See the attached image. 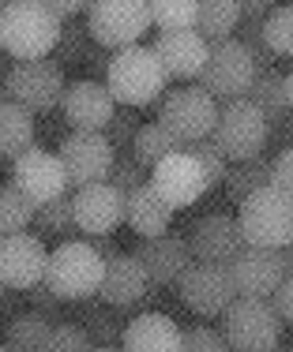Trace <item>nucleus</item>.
<instances>
[{"label": "nucleus", "mask_w": 293, "mask_h": 352, "mask_svg": "<svg viewBox=\"0 0 293 352\" xmlns=\"http://www.w3.org/2000/svg\"><path fill=\"white\" fill-rule=\"evenodd\" d=\"M61 41V23L46 0H12L0 12V49L12 60H49Z\"/></svg>", "instance_id": "nucleus-1"}, {"label": "nucleus", "mask_w": 293, "mask_h": 352, "mask_svg": "<svg viewBox=\"0 0 293 352\" xmlns=\"http://www.w3.org/2000/svg\"><path fill=\"white\" fill-rule=\"evenodd\" d=\"M165 82H170V75L162 72L154 49L147 45H128L121 53H113L110 68H105V90L113 94L117 109L154 105V98L165 94Z\"/></svg>", "instance_id": "nucleus-2"}, {"label": "nucleus", "mask_w": 293, "mask_h": 352, "mask_svg": "<svg viewBox=\"0 0 293 352\" xmlns=\"http://www.w3.org/2000/svg\"><path fill=\"white\" fill-rule=\"evenodd\" d=\"M158 128L165 131L181 150L196 146V142L214 135V124H219V102H214L207 90L199 87H177L162 98L158 105Z\"/></svg>", "instance_id": "nucleus-3"}, {"label": "nucleus", "mask_w": 293, "mask_h": 352, "mask_svg": "<svg viewBox=\"0 0 293 352\" xmlns=\"http://www.w3.org/2000/svg\"><path fill=\"white\" fill-rule=\"evenodd\" d=\"M102 274L105 263L94 255V248L87 240H68L57 251H49V263H46V289L53 292L57 300H90L98 296L102 289Z\"/></svg>", "instance_id": "nucleus-4"}, {"label": "nucleus", "mask_w": 293, "mask_h": 352, "mask_svg": "<svg viewBox=\"0 0 293 352\" xmlns=\"http://www.w3.org/2000/svg\"><path fill=\"white\" fill-rule=\"evenodd\" d=\"M237 229L245 236V248L286 251L293 244V203L274 188H263L248 195L237 210Z\"/></svg>", "instance_id": "nucleus-5"}, {"label": "nucleus", "mask_w": 293, "mask_h": 352, "mask_svg": "<svg viewBox=\"0 0 293 352\" xmlns=\"http://www.w3.org/2000/svg\"><path fill=\"white\" fill-rule=\"evenodd\" d=\"M282 318L271 300H245L237 296L233 307L222 315V338L230 352H274L282 345Z\"/></svg>", "instance_id": "nucleus-6"}, {"label": "nucleus", "mask_w": 293, "mask_h": 352, "mask_svg": "<svg viewBox=\"0 0 293 352\" xmlns=\"http://www.w3.org/2000/svg\"><path fill=\"white\" fill-rule=\"evenodd\" d=\"M4 94L12 105L34 113H49L64 98V68L61 60H15L4 72Z\"/></svg>", "instance_id": "nucleus-7"}, {"label": "nucleus", "mask_w": 293, "mask_h": 352, "mask_svg": "<svg viewBox=\"0 0 293 352\" xmlns=\"http://www.w3.org/2000/svg\"><path fill=\"white\" fill-rule=\"evenodd\" d=\"M150 30V4L147 0H98L87 8V34L102 49H128L139 45Z\"/></svg>", "instance_id": "nucleus-8"}, {"label": "nucleus", "mask_w": 293, "mask_h": 352, "mask_svg": "<svg viewBox=\"0 0 293 352\" xmlns=\"http://www.w3.org/2000/svg\"><path fill=\"white\" fill-rule=\"evenodd\" d=\"M267 135H271V124L263 120V113L248 102V98H237L225 109H219V124H214V146L222 150L225 162H252V157L263 154Z\"/></svg>", "instance_id": "nucleus-9"}, {"label": "nucleus", "mask_w": 293, "mask_h": 352, "mask_svg": "<svg viewBox=\"0 0 293 352\" xmlns=\"http://www.w3.org/2000/svg\"><path fill=\"white\" fill-rule=\"evenodd\" d=\"M252 79H256L252 49H248L241 38H230V41L211 45V53H207V64H203V72H199L196 87L207 90L211 98H233V102H237L241 94H248Z\"/></svg>", "instance_id": "nucleus-10"}, {"label": "nucleus", "mask_w": 293, "mask_h": 352, "mask_svg": "<svg viewBox=\"0 0 293 352\" xmlns=\"http://www.w3.org/2000/svg\"><path fill=\"white\" fill-rule=\"evenodd\" d=\"M64 165V176H68V188H90V184H105L117 165V150L110 146L105 135H94V131H72V135L61 139V150H57Z\"/></svg>", "instance_id": "nucleus-11"}, {"label": "nucleus", "mask_w": 293, "mask_h": 352, "mask_svg": "<svg viewBox=\"0 0 293 352\" xmlns=\"http://www.w3.org/2000/svg\"><path fill=\"white\" fill-rule=\"evenodd\" d=\"M147 184L158 191V199H162L173 214L184 210V206H196L199 199L211 191L207 188L203 169H199V162L188 154V150H173L170 157H162V162L150 169Z\"/></svg>", "instance_id": "nucleus-12"}, {"label": "nucleus", "mask_w": 293, "mask_h": 352, "mask_svg": "<svg viewBox=\"0 0 293 352\" xmlns=\"http://www.w3.org/2000/svg\"><path fill=\"white\" fill-rule=\"evenodd\" d=\"M177 292H181L184 307H192L203 318L225 315L233 307V300H237L230 266H207V263H192L184 270V278L177 281Z\"/></svg>", "instance_id": "nucleus-13"}, {"label": "nucleus", "mask_w": 293, "mask_h": 352, "mask_svg": "<svg viewBox=\"0 0 293 352\" xmlns=\"http://www.w3.org/2000/svg\"><path fill=\"white\" fill-rule=\"evenodd\" d=\"M46 263L49 251L46 240L34 232H19V236L0 240V285L12 292H30L34 285L46 281Z\"/></svg>", "instance_id": "nucleus-14"}, {"label": "nucleus", "mask_w": 293, "mask_h": 352, "mask_svg": "<svg viewBox=\"0 0 293 352\" xmlns=\"http://www.w3.org/2000/svg\"><path fill=\"white\" fill-rule=\"evenodd\" d=\"M12 184L30 199L34 206H46L53 199L68 195V176H64V165L53 150H27L23 157L12 162Z\"/></svg>", "instance_id": "nucleus-15"}, {"label": "nucleus", "mask_w": 293, "mask_h": 352, "mask_svg": "<svg viewBox=\"0 0 293 352\" xmlns=\"http://www.w3.org/2000/svg\"><path fill=\"white\" fill-rule=\"evenodd\" d=\"M230 278H233L237 296H245V300H271L274 289L286 281V263H282V251L245 248L230 263Z\"/></svg>", "instance_id": "nucleus-16"}, {"label": "nucleus", "mask_w": 293, "mask_h": 352, "mask_svg": "<svg viewBox=\"0 0 293 352\" xmlns=\"http://www.w3.org/2000/svg\"><path fill=\"white\" fill-rule=\"evenodd\" d=\"M192 263H207V266H230L233 258L245 251V236L237 229V217L230 214H207L192 225L188 236Z\"/></svg>", "instance_id": "nucleus-17"}, {"label": "nucleus", "mask_w": 293, "mask_h": 352, "mask_svg": "<svg viewBox=\"0 0 293 352\" xmlns=\"http://www.w3.org/2000/svg\"><path fill=\"white\" fill-rule=\"evenodd\" d=\"M72 214H75V229L87 240L113 236L117 225L124 221V195L110 184H90V188H79L72 195Z\"/></svg>", "instance_id": "nucleus-18"}, {"label": "nucleus", "mask_w": 293, "mask_h": 352, "mask_svg": "<svg viewBox=\"0 0 293 352\" xmlns=\"http://www.w3.org/2000/svg\"><path fill=\"white\" fill-rule=\"evenodd\" d=\"M61 109H64V120L72 124V131H94V135H102L117 113V102L105 90V82L79 79L72 87H64Z\"/></svg>", "instance_id": "nucleus-19"}, {"label": "nucleus", "mask_w": 293, "mask_h": 352, "mask_svg": "<svg viewBox=\"0 0 293 352\" xmlns=\"http://www.w3.org/2000/svg\"><path fill=\"white\" fill-rule=\"evenodd\" d=\"M132 255L143 263L150 285H177L184 278V270L192 266L188 240L177 236V232H165V236H154V240H139Z\"/></svg>", "instance_id": "nucleus-20"}, {"label": "nucleus", "mask_w": 293, "mask_h": 352, "mask_svg": "<svg viewBox=\"0 0 293 352\" xmlns=\"http://www.w3.org/2000/svg\"><path fill=\"white\" fill-rule=\"evenodd\" d=\"M150 49H154L158 64H162V72L170 75V79H199V72H203V64H207V53H211V45H207L196 30L158 34V41Z\"/></svg>", "instance_id": "nucleus-21"}, {"label": "nucleus", "mask_w": 293, "mask_h": 352, "mask_svg": "<svg viewBox=\"0 0 293 352\" xmlns=\"http://www.w3.org/2000/svg\"><path fill=\"white\" fill-rule=\"evenodd\" d=\"M98 296H102L105 304H113V307H132V304H139V300H147L150 296V278H147L143 263H139L132 251L113 255L110 263H105Z\"/></svg>", "instance_id": "nucleus-22"}, {"label": "nucleus", "mask_w": 293, "mask_h": 352, "mask_svg": "<svg viewBox=\"0 0 293 352\" xmlns=\"http://www.w3.org/2000/svg\"><path fill=\"white\" fill-rule=\"evenodd\" d=\"M181 338H184V330L170 315L147 311L124 326L121 345H124V352H181Z\"/></svg>", "instance_id": "nucleus-23"}, {"label": "nucleus", "mask_w": 293, "mask_h": 352, "mask_svg": "<svg viewBox=\"0 0 293 352\" xmlns=\"http://www.w3.org/2000/svg\"><path fill=\"white\" fill-rule=\"evenodd\" d=\"M170 221H173V210L158 199V191L150 188V184L124 195V225H128L132 232H139L143 240L165 236V232H170Z\"/></svg>", "instance_id": "nucleus-24"}, {"label": "nucleus", "mask_w": 293, "mask_h": 352, "mask_svg": "<svg viewBox=\"0 0 293 352\" xmlns=\"http://www.w3.org/2000/svg\"><path fill=\"white\" fill-rule=\"evenodd\" d=\"M38 139H34V116L27 109L12 105L4 98L0 102V157H23L27 150H34Z\"/></svg>", "instance_id": "nucleus-25"}, {"label": "nucleus", "mask_w": 293, "mask_h": 352, "mask_svg": "<svg viewBox=\"0 0 293 352\" xmlns=\"http://www.w3.org/2000/svg\"><path fill=\"white\" fill-rule=\"evenodd\" d=\"M53 338V322L38 311H19L4 326V345L12 352H49Z\"/></svg>", "instance_id": "nucleus-26"}, {"label": "nucleus", "mask_w": 293, "mask_h": 352, "mask_svg": "<svg viewBox=\"0 0 293 352\" xmlns=\"http://www.w3.org/2000/svg\"><path fill=\"white\" fill-rule=\"evenodd\" d=\"M237 27H241V4H237V0H203V4H199L196 34L203 38L207 45L230 41Z\"/></svg>", "instance_id": "nucleus-27"}, {"label": "nucleus", "mask_w": 293, "mask_h": 352, "mask_svg": "<svg viewBox=\"0 0 293 352\" xmlns=\"http://www.w3.org/2000/svg\"><path fill=\"white\" fill-rule=\"evenodd\" d=\"M225 195L233 199V203H245L248 195H256V191L271 188V162H263V157H252V162H241L233 165L230 173H225Z\"/></svg>", "instance_id": "nucleus-28"}, {"label": "nucleus", "mask_w": 293, "mask_h": 352, "mask_svg": "<svg viewBox=\"0 0 293 352\" xmlns=\"http://www.w3.org/2000/svg\"><path fill=\"white\" fill-rule=\"evenodd\" d=\"M34 210H38V206L30 203V199L23 195L12 180H8L4 188H0V240L27 232L30 225H34Z\"/></svg>", "instance_id": "nucleus-29"}, {"label": "nucleus", "mask_w": 293, "mask_h": 352, "mask_svg": "<svg viewBox=\"0 0 293 352\" xmlns=\"http://www.w3.org/2000/svg\"><path fill=\"white\" fill-rule=\"evenodd\" d=\"M282 79H286V75L267 72V75H256L252 87H248V102L263 113L267 124L279 120V116L286 113V87H282Z\"/></svg>", "instance_id": "nucleus-30"}, {"label": "nucleus", "mask_w": 293, "mask_h": 352, "mask_svg": "<svg viewBox=\"0 0 293 352\" xmlns=\"http://www.w3.org/2000/svg\"><path fill=\"white\" fill-rule=\"evenodd\" d=\"M173 150H181V146L165 135L158 124H139L136 139H132V157H136L143 169H154V165L162 162V157H170Z\"/></svg>", "instance_id": "nucleus-31"}, {"label": "nucleus", "mask_w": 293, "mask_h": 352, "mask_svg": "<svg viewBox=\"0 0 293 352\" xmlns=\"http://www.w3.org/2000/svg\"><path fill=\"white\" fill-rule=\"evenodd\" d=\"M199 4L196 0H154L150 4V27H158L162 34L170 30H196Z\"/></svg>", "instance_id": "nucleus-32"}, {"label": "nucleus", "mask_w": 293, "mask_h": 352, "mask_svg": "<svg viewBox=\"0 0 293 352\" xmlns=\"http://www.w3.org/2000/svg\"><path fill=\"white\" fill-rule=\"evenodd\" d=\"M34 221L41 232H49V236H61V244H68V240H75V214H72V195H61L53 199V203L38 206L34 210Z\"/></svg>", "instance_id": "nucleus-33"}, {"label": "nucleus", "mask_w": 293, "mask_h": 352, "mask_svg": "<svg viewBox=\"0 0 293 352\" xmlns=\"http://www.w3.org/2000/svg\"><path fill=\"white\" fill-rule=\"evenodd\" d=\"M259 38H263V45L271 49L274 56H293V4L271 8V15L263 19Z\"/></svg>", "instance_id": "nucleus-34"}, {"label": "nucleus", "mask_w": 293, "mask_h": 352, "mask_svg": "<svg viewBox=\"0 0 293 352\" xmlns=\"http://www.w3.org/2000/svg\"><path fill=\"white\" fill-rule=\"evenodd\" d=\"M188 154L199 162V169L207 176V188L214 191V184H222L225 173H230V162H225L222 150L214 146V139H203V142H196V146H188Z\"/></svg>", "instance_id": "nucleus-35"}, {"label": "nucleus", "mask_w": 293, "mask_h": 352, "mask_svg": "<svg viewBox=\"0 0 293 352\" xmlns=\"http://www.w3.org/2000/svg\"><path fill=\"white\" fill-rule=\"evenodd\" d=\"M83 330H87V338H90V345H94V349H113L117 341L124 338V326H121V322H113V315H105V311L87 315Z\"/></svg>", "instance_id": "nucleus-36"}, {"label": "nucleus", "mask_w": 293, "mask_h": 352, "mask_svg": "<svg viewBox=\"0 0 293 352\" xmlns=\"http://www.w3.org/2000/svg\"><path fill=\"white\" fill-rule=\"evenodd\" d=\"M110 188H117L121 195H128V191H136V188H143L147 184V169L136 162V157H124V154H117V165H113V173H110Z\"/></svg>", "instance_id": "nucleus-37"}, {"label": "nucleus", "mask_w": 293, "mask_h": 352, "mask_svg": "<svg viewBox=\"0 0 293 352\" xmlns=\"http://www.w3.org/2000/svg\"><path fill=\"white\" fill-rule=\"evenodd\" d=\"M87 330L79 322H57L53 326V338H49V352H90Z\"/></svg>", "instance_id": "nucleus-38"}, {"label": "nucleus", "mask_w": 293, "mask_h": 352, "mask_svg": "<svg viewBox=\"0 0 293 352\" xmlns=\"http://www.w3.org/2000/svg\"><path fill=\"white\" fill-rule=\"evenodd\" d=\"M181 352H230V345L214 326H192L181 338Z\"/></svg>", "instance_id": "nucleus-39"}, {"label": "nucleus", "mask_w": 293, "mask_h": 352, "mask_svg": "<svg viewBox=\"0 0 293 352\" xmlns=\"http://www.w3.org/2000/svg\"><path fill=\"white\" fill-rule=\"evenodd\" d=\"M136 131H139V120H136V109H117L113 113V120H110V128L102 131L105 139H110V146H124V142H132L136 139Z\"/></svg>", "instance_id": "nucleus-40"}, {"label": "nucleus", "mask_w": 293, "mask_h": 352, "mask_svg": "<svg viewBox=\"0 0 293 352\" xmlns=\"http://www.w3.org/2000/svg\"><path fill=\"white\" fill-rule=\"evenodd\" d=\"M271 188L293 203V146L282 150V154L271 162Z\"/></svg>", "instance_id": "nucleus-41"}, {"label": "nucleus", "mask_w": 293, "mask_h": 352, "mask_svg": "<svg viewBox=\"0 0 293 352\" xmlns=\"http://www.w3.org/2000/svg\"><path fill=\"white\" fill-rule=\"evenodd\" d=\"M271 307L279 311L282 318V326H293V278H286L274 289V296H271Z\"/></svg>", "instance_id": "nucleus-42"}, {"label": "nucleus", "mask_w": 293, "mask_h": 352, "mask_svg": "<svg viewBox=\"0 0 293 352\" xmlns=\"http://www.w3.org/2000/svg\"><path fill=\"white\" fill-rule=\"evenodd\" d=\"M23 300H30V304H34V311H38V315H46V318L53 315L57 307H61V300H57L53 292L46 289V285H34L30 292H23Z\"/></svg>", "instance_id": "nucleus-43"}, {"label": "nucleus", "mask_w": 293, "mask_h": 352, "mask_svg": "<svg viewBox=\"0 0 293 352\" xmlns=\"http://www.w3.org/2000/svg\"><path fill=\"white\" fill-rule=\"evenodd\" d=\"M46 8L53 12L57 23H64V19H75V15H87L90 4H79V0H49Z\"/></svg>", "instance_id": "nucleus-44"}, {"label": "nucleus", "mask_w": 293, "mask_h": 352, "mask_svg": "<svg viewBox=\"0 0 293 352\" xmlns=\"http://www.w3.org/2000/svg\"><path fill=\"white\" fill-rule=\"evenodd\" d=\"M90 248H94V255L102 258V263H110L113 255H121V248H117V240L113 236H94V240H87Z\"/></svg>", "instance_id": "nucleus-45"}, {"label": "nucleus", "mask_w": 293, "mask_h": 352, "mask_svg": "<svg viewBox=\"0 0 293 352\" xmlns=\"http://www.w3.org/2000/svg\"><path fill=\"white\" fill-rule=\"evenodd\" d=\"M241 15H271V4H241Z\"/></svg>", "instance_id": "nucleus-46"}, {"label": "nucleus", "mask_w": 293, "mask_h": 352, "mask_svg": "<svg viewBox=\"0 0 293 352\" xmlns=\"http://www.w3.org/2000/svg\"><path fill=\"white\" fill-rule=\"evenodd\" d=\"M282 87H286V109H293V72L282 79Z\"/></svg>", "instance_id": "nucleus-47"}, {"label": "nucleus", "mask_w": 293, "mask_h": 352, "mask_svg": "<svg viewBox=\"0 0 293 352\" xmlns=\"http://www.w3.org/2000/svg\"><path fill=\"white\" fill-rule=\"evenodd\" d=\"M282 263H286V278H293V244L282 251Z\"/></svg>", "instance_id": "nucleus-48"}, {"label": "nucleus", "mask_w": 293, "mask_h": 352, "mask_svg": "<svg viewBox=\"0 0 293 352\" xmlns=\"http://www.w3.org/2000/svg\"><path fill=\"white\" fill-rule=\"evenodd\" d=\"M90 352H121V349H90Z\"/></svg>", "instance_id": "nucleus-49"}, {"label": "nucleus", "mask_w": 293, "mask_h": 352, "mask_svg": "<svg viewBox=\"0 0 293 352\" xmlns=\"http://www.w3.org/2000/svg\"><path fill=\"white\" fill-rule=\"evenodd\" d=\"M0 352H12V349H8V345H0Z\"/></svg>", "instance_id": "nucleus-50"}, {"label": "nucleus", "mask_w": 293, "mask_h": 352, "mask_svg": "<svg viewBox=\"0 0 293 352\" xmlns=\"http://www.w3.org/2000/svg\"><path fill=\"white\" fill-rule=\"evenodd\" d=\"M0 102H4V87H0Z\"/></svg>", "instance_id": "nucleus-51"}, {"label": "nucleus", "mask_w": 293, "mask_h": 352, "mask_svg": "<svg viewBox=\"0 0 293 352\" xmlns=\"http://www.w3.org/2000/svg\"><path fill=\"white\" fill-rule=\"evenodd\" d=\"M282 352H293V345H286V349H282Z\"/></svg>", "instance_id": "nucleus-52"}, {"label": "nucleus", "mask_w": 293, "mask_h": 352, "mask_svg": "<svg viewBox=\"0 0 293 352\" xmlns=\"http://www.w3.org/2000/svg\"><path fill=\"white\" fill-rule=\"evenodd\" d=\"M0 296H4V285H0Z\"/></svg>", "instance_id": "nucleus-53"}, {"label": "nucleus", "mask_w": 293, "mask_h": 352, "mask_svg": "<svg viewBox=\"0 0 293 352\" xmlns=\"http://www.w3.org/2000/svg\"><path fill=\"white\" fill-rule=\"evenodd\" d=\"M0 12H4V4H0Z\"/></svg>", "instance_id": "nucleus-54"}]
</instances>
